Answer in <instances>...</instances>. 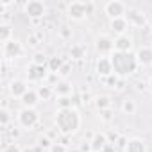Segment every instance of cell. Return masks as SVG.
<instances>
[{"label": "cell", "mask_w": 152, "mask_h": 152, "mask_svg": "<svg viewBox=\"0 0 152 152\" xmlns=\"http://www.w3.org/2000/svg\"><path fill=\"white\" fill-rule=\"evenodd\" d=\"M83 56H84V47H83V45L72 47V57H73V59H81Z\"/></svg>", "instance_id": "cell-20"}, {"label": "cell", "mask_w": 152, "mask_h": 152, "mask_svg": "<svg viewBox=\"0 0 152 152\" xmlns=\"http://www.w3.org/2000/svg\"><path fill=\"white\" fill-rule=\"evenodd\" d=\"M20 54H22V45H20L18 41L11 39V41L4 43V57H7V59H15V57H18Z\"/></svg>", "instance_id": "cell-7"}, {"label": "cell", "mask_w": 152, "mask_h": 152, "mask_svg": "<svg viewBox=\"0 0 152 152\" xmlns=\"http://www.w3.org/2000/svg\"><path fill=\"white\" fill-rule=\"evenodd\" d=\"M148 86H150V91H152V79H150V83H148Z\"/></svg>", "instance_id": "cell-33"}, {"label": "cell", "mask_w": 152, "mask_h": 152, "mask_svg": "<svg viewBox=\"0 0 152 152\" xmlns=\"http://www.w3.org/2000/svg\"><path fill=\"white\" fill-rule=\"evenodd\" d=\"M97 106L99 107H107L109 106V99L107 97H99L97 99Z\"/></svg>", "instance_id": "cell-25"}, {"label": "cell", "mask_w": 152, "mask_h": 152, "mask_svg": "<svg viewBox=\"0 0 152 152\" xmlns=\"http://www.w3.org/2000/svg\"><path fill=\"white\" fill-rule=\"evenodd\" d=\"M50 152H66V148H64L63 143H54V145L50 147Z\"/></svg>", "instance_id": "cell-26"}, {"label": "cell", "mask_w": 152, "mask_h": 152, "mask_svg": "<svg viewBox=\"0 0 152 152\" xmlns=\"http://www.w3.org/2000/svg\"><path fill=\"white\" fill-rule=\"evenodd\" d=\"M59 106H61V109H70V107H72V100H70L68 97H63V99L59 100Z\"/></svg>", "instance_id": "cell-24"}, {"label": "cell", "mask_w": 152, "mask_h": 152, "mask_svg": "<svg viewBox=\"0 0 152 152\" xmlns=\"http://www.w3.org/2000/svg\"><path fill=\"white\" fill-rule=\"evenodd\" d=\"M125 20L129 22V23H132V25H145V15L143 13H140V11H136V9H129L127 13H125Z\"/></svg>", "instance_id": "cell-11"}, {"label": "cell", "mask_w": 152, "mask_h": 152, "mask_svg": "<svg viewBox=\"0 0 152 152\" xmlns=\"http://www.w3.org/2000/svg\"><path fill=\"white\" fill-rule=\"evenodd\" d=\"M97 72H99V75H106V77L113 75V64H111V59H107V57H100V59L97 61Z\"/></svg>", "instance_id": "cell-10"}, {"label": "cell", "mask_w": 152, "mask_h": 152, "mask_svg": "<svg viewBox=\"0 0 152 152\" xmlns=\"http://www.w3.org/2000/svg\"><path fill=\"white\" fill-rule=\"evenodd\" d=\"M41 63H45V56L43 54H36L34 56V64H41Z\"/></svg>", "instance_id": "cell-30"}, {"label": "cell", "mask_w": 152, "mask_h": 152, "mask_svg": "<svg viewBox=\"0 0 152 152\" xmlns=\"http://www.w3.org/2000/svg\"><path fill=\"white\" fill-rule=\"evenodd\" d=\"M23 152H34V148H25Z\"/></svg>", "instance_id": "cell-32"}, {"label": "cell", "mask_w": 152, "mask_h": 152, "mask_svg": "<svg viewBox=\"0 0 152 152\" xmlns=\"http://www.w3.org/2000/svg\"><path fill=\"white\" fill-rule=\"evenodd\" d=\"M95 47H97V50H99L100 54H106V52H111V50L115 48V41L109 39L107 36H100V38L97 39Z\"/></svg>", "instance_id": "cell-12"}, {"label": "cell", "mask_w": 152, "mask_h": 152, "mask_svg": "<svg viewBox=\"0 0 152 152\" xmlns=\"http://www.w3.org/2000/svg\"><path fill=\"white\" fill-rule=\"evenodd\" d=\"M9 91L13 97H23L29 90H27V84L23 81H13L11 86H9Z\"/></svg>", "instance_id": "cell-13"}, {"label": "cell", "mask_w": 152, "mask_h": 152, "mask_svg": "<svg viewBox=\"0 0 152 152\" xmlns=\"http://www.w3.org/2000/svg\"><path fill=\"white\" fill-rule=\"evenodd\" d=\"M125 150L127 152H145V145H143V141L141 140H131L129 141V145L125 147Z\"/></svg>", "instance_id": "cell-18"}, {"label": "cell", "mask_w": 152, "mask_h": 152, "mask_svg": "<svg viewBox=\"0 0 152 152\" xmlns=\"http://www.w3.org/2000/svg\"><path fill=\"white\" fill-rule=\"evenodd\" d=\"M131 47H132V39L125 34L115 39V52H131Z\"/></svg>", "instance_id": "cell-9"}, {"label": "cell", "mask_w": 152, "mask_h": 152, "mask_svg": "<svg viewBox=\"0 0 152 152\" xmlns=\"http://www.w3.org/2000/svg\"><path fill=\"white\" fill-rule=\"evenodd\" d=\"M122 107H124V111H125V113H129V115H132V113L136 111V104H134L132 100H129V99H127V100H124V106H122Z\"/></svg>", "instance_id": "cell-21"}, {"label": "cell", "mask_w": 152, "mask_h": 152, "mask_svg": "<svg viewBox=\"0 0 152 152\" xmlns=\"http://www.w3.org/2000/svg\"><path fill=\"white\" fill-rule=\"evenodd\" d=\"M136 59L141 64H152V48H148V47L140 48L138 54H136Z\"/></svg>", "instance_id": "cell-14"}, {"label": "cell", "mask_w": 152, "mask_h": 152, "mask_svg": "<svg viewBox=\"0 0 152 152\" xmlns=\"http://www.w3.org/2000/svg\"><path fill=\"white\" fill-rule=\"evenodd\" d=\"M9 38H11V27L9 25H2L0 27V41L7 43V41H11Z\"/></svg>", "instance_id": "cell-19"}, {"label": "cell", "mask_w": 152, "mask_h": 152, "mask_svg": "<svg viewBox=\"0 0 152 152\" xmlns=\"http://www.w3.org/2000/svg\"><path fill=\"white\" fill-rule=\"evenodd\" d=\"M109 59L113 64V73L116 75H129L138 66V59L131 52H115Z\"/></svg>", "instance_id": "cell-1"}, {"label": "cell", "mask_w": 152, "mask_h": 152, "mask_svg": "<svg viewBox=\"0 0 152 152\" xmlns=\"http://www.w3.org/2000/svg\"><path fill=\"white\" fill-rule=\"evenodd\" d=\"M57 93H70V86L66 84V83H63V84H59L57 86V90H56Z\"/></svg>", "instance_id": "cell-27"}, {"label": "cell", "mask_w": 152, "mask_h": 152, "mask_svg": "<svg viewBox=\"0 0 152 152\" xmlns=\"http://www.w3.org/2000/svg\"><path fill=\"white\" fill-rule=\"evenodd\" d=\"M38 95H39V97H43V99H48V97H50V90L43 86V88H39V91H38Z\"/></svg>", "instance_id": "cell-28"}, {"label": "cell", "mask_w": 152, "mask_h": 152, "mask_svg": "<svg viewBox=\"0 0 152 152\" xmlns=\"http://www.w3.org/2000/svg\"><path fill=\"white\" fill-rule=\"evenodd\" d=\"M88 13V6L83 2H72L68 6V16L73 20H83Z\"/></svg>", "instance_id": "cell-6"}, {"label": "cell", "mask_w": 152, "mask_h": 152, "mask_svg": "<svg viewBox=\"0 0 152 152\" xmlns=\"http://www.w3.org/2000/svg\"><path fill=\"white\" fill-rule=\"evenodd\" d=\"M0 122H2V127H6V125H7V122H9V113H7L6 109L0 111Z\"/></svg>", "instance_id": "cell-23"}, {"label": "cell", "mask_w": 152, "mask_h": 152, "mask_svg": "<svg viewBox=\"0 0 152 152\" xmlns=\"http://www.w3.org/2000/svg\"><path fill=\"white\" fill-rule=\"evenodd\" d=\"M18 118H20V124H22L23 127L31 129V127L38 122V113H36L32 107H25V109H22V111H20Z\"/></svg>", "instance_id": "cell-4"}, {"label": "cell", "mask_w": 152, "mask_h": 152, "mask_svg": "<svg viewBox=\"0 0 152 152\" xmlns=\"http://www.w3.org/2000/svg\"><path fill=\"white\" fill-rule=\"evenodd\" d=\"M27 75H29V81H41L45 75H47V72H45V66L43 64H31L29 66V70H27Z\"/></svg>", "instance_id": "cell-8"}, {"label": "cell", "mask_w": 152, "mask_h": 152, "mask_svg": "<svg viewBox=\"0 0 152 152\" xmlns=\"http://www.w3.org/2000/svg\"><path fill=\"white\" fill-rule=\"evenodd\" d=\"M4 152H22V150H20V147H18L16 143H11V145H7V147H6V150H4Z\"/></svg>", "instance_id": "cell-29"}, {"label": "cell", "mask_w": 152, "mask_h": 152, "mask_svg": "<svg viewBox=\"0 0 152 152\" xmlns=\"http://www.w3.org/2000/svg\"><path fill=\"white\" fill-rule=\"evenodd\" d=\"M56 125L59 127L61 132L64 134H72L79 129L81 125V116L75 109H59L57 111V116H56Z\"/></svg>", "instance_id": "cell-2"}, {"label": "cell", "mask_w": 152, "mask_h": 152, "mask_svg": "<svg viewBox=\"0 0 152 152\" xmlns=\"http://www.w3.org/2000/svg\"><path fill=\"white\" fill-rule=\"evenodd\" d=\"M127 20H125V16H122V18H116V20H111V29L115 31V32H118V34H122L124 36V32H125V29H127Z\"/></svg>", "instance_id": "cell-15"}, {"label": "cell", "mask_w": 152, "mask_h": 152, "mask_svg": "<svg viewBox=\"0 0 152 152\" xmlns=\"http://www.w3.org/2000/svg\"><path fill=\"white\" fill-rule=\"evenodd\" d=\"M106 143H107L106 136L99 132V134H95V138H93V141H91V148H93L95 152H100V150L106 147Z\"/></svg>", "instance_id": "cell-17"}, {"label": "cell", "mask_w": 152, "mask_h": 152, "mask_svg": "<svg viewBox=\"0 0 152 152\" xmlns=\"http://www.w3.org/2000/svg\"><path fill=\"white\" fill-rule=\"evenodd\" d=\"M45 4L39 2V0H31V2L25 4V13L31 16V18H39L45 15Z\"/></svg>", "instance_id": "cell-5"}, {"label": "cell", "mask_w": 152, "mask_h": 152, "mask_svg": "<svg viewBox=\"0 0 152 152\" xmlns=\"http://www.w3.org/2000/svg\"><path fill=\"white\" fill-rule=\"evenodd\" d=\"M38 100H39V95L36 91H31V90L22 97V102L25 104V107H34L38 104Z\"/></svg>", "instance_id": "cell-16"}, {"label": "cell", "mask_w": 152, "mask_h": 152, "mask_svg": "<svg viewBox=\"0 0 152 152\" xmlns=\"http://www.w3.org/2000/svg\"><path fill=\"white\" fill-rule=\"evenodd\" d=\"M104 11L111 20H116V18H122V15H125V6L118 2V0H111V2L106 4Z\"/></svg>", "instance_id": "cell-3"}, {"label": "cell", "mask_w": 152, "mask_h": 152, "mask_svg": "<svg viewBox=\"0 0 152 152\" xmlns=\"http://www.w3.org/2000/svg\"><path fill=\"white\" fill-rule=\"evenodd\" d=\"M107 83H109V84H116V75H109V77H107Z\"/></svg>", "instance_id": "cell-31"}, {"label": "cell", "mask_w": 152, "mask_h": 152, "mask_svg": "<svg viewBox=\"0 0 152 152\" xmlns=\"http://www.w3.org/2000/svg\"><path fill=\"white\" fill-rule=\"evenodd\" d=\"M61 64H63V61H61L59 57H52V59H50V70H52V72H57V70L61 68Z\"/></svg>", "instance_id": "cell-22"}]
</instances>
